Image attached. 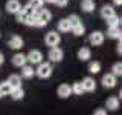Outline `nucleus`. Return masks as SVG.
Masks as SVG:
<instances>
[{
  "mask_svg": "<svg viewBox=\"0 0 122 115\" xmlns=\"http://www.w3.org/2000/svg\"><path fill=\"white\" fill-rule=\"evenodd\" d=\"M52 64L49 63V61H41L40 64H38V68L35 69V74L40 77V78H49V77L52 75Z\"/></svg>",
  "mask_w": 122,
  "mask_h": 115,
  "instance_id": "obj_1",
  "label": "nucleus"
},
{
  "mask_svg": "<svg viewBox=\"0 0 122 115\" xmlns=\"http://www.w3.org/2000/svg\"><path fill=\"white\" fill-rule=\"evenodd\" d=\"M44 41H46V45H47V46H51V48H55V46H58V45H60L61 37H60V34H58V32H55V31H51V32L46 34Z\"/></svg>",
  "mask_w": 122,
  "mask_h": 115,
  "instance_id": "obj_2",
  "label": "nucleus"
},
{
  "mask_svg": "<svg viewBox=\"0 0 122 115\" xmlns=\"http://www.w3.org/2000/svg\"><path fill=\"white\" fill-rule=\"evenodd\" d=\"M26 60L32 64H40L41 61H43V54H41V51H38V49H32V51H29V54L26 55Z\"/></svg>",
  "mask_w": 122,
  "mask_h": 115,
  "instance_id": "obj_3",
  "label": "nucleus"
},
{
  "mask_svg": "<svg viewBox=\"0 0 122 115\" xmlns=\"http://www.w3.org/2000/svg\"><path fill=\"white\" fill-rule=\"evenodd\" d=\"M47 57H49V60H51V61H53V63H60V61L63 60V57H64V52L61 51L58 46H55V48H51Z\"/></svg>",
  "mask_w": 122,
  "mask_h": 115,
  "instance_id": "obj_4",
  "label": "nucleus"
},
{
  "mask_svg": "<svg viewBox=\"0 0 122 115\" xmlns=\"http://www.w3.org/2000/svg\"><path fill=\"white\" fill-rule=\"evenodd\" d=\"M89 41L92 43V46H101L104 43V34H102L101 31H95V32L90 34Z\"/></svg>",
  "mask_w": 122,
  "mask_h": 115,
  "instance_id": "obj_5",
  "label": "nucleus"
},
{
  "mask_svg": "<svg viewBox=\"0 0 122 115\" xmlns=\"http://www.w3.org/2000/svg\"><path fill=\"white\" fill-rule=\"evenodd\" d=\"M56 95H58L60 98H69V97L72 95V87H70V84H67V83L60 84L58 89H56Z\"/></svg>",
  "mask_w": 122,
  "mask_h": 115,
  "instance_id": "obj_6",
  "label": "nucleus"
},
{
  "mask_svg": "<svg viewBox=\"0 0 122 115\" xmlns=\"http://www.w3.org/2000/svg\"><path fill=\"white\" fill-rule=\"evenodd\" d=\"M81 86H82L84 92H93V91H96V81H95L92 77H86V78L81 81Z\"/></svg>",
  "mask_w": 122,
  "mask_h": 115,
  "instance_id": "obj_7",
  "label": "nucleus"
},
{
  "mask_svg": "<svg viewBox=\"0 0 122 115\" xmlns=\"http://www.w3.org/2000/svg\"><path fill=\"white\" fill-rule=\"evenodd\" d=\"M35 17H37V18H38V20H40L41 23L47 25V23L51 22V18H52V14L49 12L47 9H43V8H41V9H38L37 12H35Z\"/></svg>",
  "mask_w": 122,
  "mask_h": 115,
  "instance_id": "obj_8",
  "label": "nucleus"
},
{
  "mask_svg": "<svg viewBox=\"0 0 122 115\" xmlns=\"http://www.w3.org/2000/svg\"><path fill=\"white\" fill-rule=\"evenodd\" d=\"M21 9V5L18 0H8L6 2V12L8 14H17Z\"/></svg>",
  "mask_w": 122,
  "mask_h": 115,
  "instance_id": "obj_9",
  "label": "nucleus"
},
{
  "mask_svg": "<svg viewBox=\"0 0 122 115\" xmlns=\"http://www.w3.org/2000/svg\"><path fill=\"white\" fill-rule=\"evenodd\" d=\"M101 83H102L104 87H107V89H112V87L116 86V77H114L113 74H105L104 77H102Z\"/></svg>",
  "mask_w": 122,
  "mask_h": 115,
  "instance_id": "obj_10",
  "label": "nucleus"
},
{
  "mask_svg": "<svg viewBox=\"0 0 122 115\" xmlns=\"http://www.w3.org/2000/svg\"><path fill=\"white\" fill-rule=\"evenodd\" d=\"M8 46L11 49H21L23 48V38L18 37V35H12L8 40Z\"/></svg>",
  "mask_w": 122,
  "mask_h": 115,
  "instance_id": "obj_11",
  "label": "nucleus"
},
{
  "mask_svg": "<svg viewBox=\"0 0 122 115\" xmlns=\"http://www.w3.org/2000/svg\"><path fill=\"white\" fill-rule=\"evenodd\" d=\"M8 83H9L11 89H17V87H21V77L18 74H12L9 75V78L6 80Z\"/></svg>",
  "mask_w": 122,
  "mask_h": 115,
  "instance_id": "obj_12",
  "label": "nucleus"
},
{
  "mask_svg": "<svg viewBox=\"0 0 122 115\" xmlns=\"http://www.w3.org/2000/svg\"><path fill=\"white\" fill-rule=\"evenodd\" d=\"M26 61H28V60H26V55H25V54H21V52H17L12 57V64H14V66H17V68L25 66Z\"/></svg>",
  "mask_w": 122,
  "mask_h": 115,
  "instance_id": "obj_13",
  "label": "nucleus"
},
{
  "mask_svg": "<svg viewBox=\"0 0 122 115\" xmlns=\"http://www.w3.org/2000/svg\"><path fill=\"white\" fill-rule=\"evenodd\" d=\"M113 15H116V12H114V8L113 6H110V5H104L101 8V17L102 18H110V17H113Z\"/></svg>",
  "mask_w": 122,
  "mask_h": 115,
  "instance_id": "obj_14",
  "label": "nucleus"
},
{
  "mask_svg": "<svg viewBox=\"0 0 122 115\" xmlns=\"http://www.w3.org/2000/svg\"><path fill=\"white\" fill-rule=\"evenodd\" d=\"M105 107L108 110H116L117 107H119V98L117 97H110V98H107V101H105Z\"/></svg>",
  "mask_w": 122,
  "mask_h": 115,
  "instance_id": "obj_15",
  "label": "nucleus"
},
{
  "mask_svg": "<svg viewBox=\"0 0 122 115\" xmlns=\"http://www.w3.org/2000/svg\"><path fill=\"white\" fill-rule=\"evenodd\" d=\"M78 58L81 60V61H87V60H90L92 58V51L89 48H86V46H84V48H81L78 51Z\"/></svg>",
  "mask_w": 122,
  "mask_h": 115,
  "instance_id": "obj_16",
  "label": "nucleus"
},
{
  "mask_svg": "<svg viewBox=\"0 0 122 115\" xmlns=\"http://www.w3.org/2000/svg\"><path fill=\"white\" fill-rule=\"evenodd\" d=\"M34 74H35V71H34L32 66H29V64L21 66V77H23V78H32Z\"/></svg>",
  "mask_w": 122,
  "mask_h": 115,
  "instance_id": "obj_17",
  "label": "nucleus"
},
{
  "mask_svg": "<svg viewBox=\"0 0 122 115\" xmlns=\"http://www.w3.org/2000/svg\"><path fill=\"white\" fill-rule=\"evenodd\" d=\"M81 9L84 12H92V11H95V2L93 0H82L81 2Z\"/></svg>",
  "mask_w": 122,
  "mask_h": 115,
  "instance_id": "obj_18",
  "label": "nucleus"
},
{
  "mask_svg": "<svg viewBox=\"0 0 122 115\" xmlns=\"http://www.w3.org/2000/svg\"><path fill=\"white\" fill-rule=\"evenodd\" d=\"M107 25H108V28H119L121 26V18L117 17V15H113V17L107 18Z\"/></svg>",
  "mask_w": 122,
  "mask_h": 115,
  "instance_id": "obj_19",
  "label": "nucleus"
},
{
  "mask_svg": "<svg viewBox=\"0 0 122 115\" xmlns=\"http://www.w3.org/2000/svg\"><path fill=\"white\" fill-rule=\"evenodd\" d=\"M67 22H69V25H70V29L75 28V26H78V25H81V20H79V17L76 14H70L67 17Z\"/></svg>",
  "mask_w": 122,
  "mask_h": 115,
  "instance_id": "obj_20",
  "label": "nucleus"
},
{
  "mask_svg": "<svg viewBox=\"0 0 122 115\" xmlns=\"http://www.w3.org/2000/svg\"><path fill=\"white\" fill-rule=\"evenodd\" d=\"M9 95L12 97V100H23V97H25V91H23L21 87H17V89L11 91Z\"/></svg>",
  "mask_w": 122,
  "mask_h": 115,
  "instance_id": "obj_21",
  "label": "nucleus"
},
{
  "mask_svg": "<svg viewBox=\"0 0 122 115\" xmlns=\"http://www.w3.org/2000/svg\"><path fill=\"white\" fill-rule=\"evenodd\" d=\"M58 31H61V32H69L70 31V25H69L67 18H61L58 22Z\"/></svg>",
  "mask_w": 122,
  "mask_h": 115,
  "instance_id": "obj_22",
  "label": "nucleus"
},
{
  "mask_svg": "<svg viewBox=\"0 0 122 115\" xmlns=\"http://www.w3.org/2000/svg\"><path fill=\"white\" fill-rule=\"evenodd\" d=\"M107 35H108L110 38H117V40H121V29L119 28H108V31H107Z\"/></svg>",
  "mask_w": 122,
  "mask_h": 115,
  "instance_id": "obj_23",
  "label": "nucleus"
},
{
  "mask_svg": "<svg viewBox=\"0 0 122 115\" xmlns=\"http://www.w3.org/2000/svg\"><path fill=\"white\" fill-rule=\"evenodd\" d=\"M72 94H75V95H82L84 94V89H82V86H81V81H76L72 84Z\"/></svg>",
  "mask_w": 122,
  "mask_h": 115,
  "instance_id": "obj_24",
  "label": "nucleus"
},
{
  "mask_svg": "<svg viewBox=\"0 0 122 115\" xmlns=\"http://www.w3.org/2000/svg\"><path fill=\"white\" fill-rule=\"evenodd\" d=\"M112 74H113L114 77H121V75H122V63H121V61H116V63L113 64Z\"/></svg>",
  "mask_w": 122,
  "mask_h": 115,
  "instance_id": "obj_25",
  "label": "nucleus"
},
{
  "mask_svg": "<svg viewBox=\"0 0 122 115\" xmlns=\"http://www.w3.org/2000/svg\"><path fill=\"white\" fill-rule=\"evenodd\" d=\"M99 71H101V63H99V61H92L89 64V72L90 74H98Z\"/></svg>",
  "mask_w": 122,
  "mask_h": 115,
  "instance_id": "obj_26",
  "label": "nucleus"
},
{
  "mask_svg": "<svg viewBox=\"0 0 122 115\" xmlns=\"http://www.w3.org/2000/svg\"><path fill=\"white\" fill-rule=\"evenodd\" d=\"M11 86H9V83L8 81H3V83H0V92H2V95L5 97V95H9L11 94Z\"/></svg>",
  "mask_w": 122,
  "mask_h": 115,
  "instance_id": "obj_27",
  "label": "nucleus"
},
{
  "mask_svg": "<svg viewBox=\"0 0 122 115\" xmlns=\"http://www.w3.org/2000/svg\"><path fill=\"white\" fill-rule=\"evenodd\" d=\"M43 3H44L43 0H30L28 5H30L35 11H38V9H41V8H43Z\"/></svg>",
  "mask_w": 122,
  "mask_h": 115,
  "instance_id": "obj_28",
  "label": "nucleus"
},
{
  "mask_svg": "<svg viewBox=\"0 0 122 115\" xmlns=\"http://www.w3.org/2000/svg\"><path fill=\"white\" fill-rule=\"evenodd\" d=\"M72 32L75 34V35H82L84 32H86V28H84V25L81 23V25L75 26V28H72Z\"/></svg>",
  "mask_w": 122,
  "mask_h": 115,
  "instance_id": "obj_29",
  "label": "nucleus"
},
{
  "mask_svg": "<svg viewBox=\"0 0 122 115\" xmlns=\"http://www.w3.org/2000/svg\"><path fill=\"white\" fill-rule=\"evenodd\" d=\"M21 11H23V12H25L26 15H28V17H30V15H35V12H37V11L34 9V8L30 6V5H26V6H23V8H21Z\"/></svg>",
  "mask_w": 122,
  "mask_h": 115,
  "instance_id": "obj_30",
  "label": "nucleus"
},
{
  "mask_svg": "<svg viewBox=\"0 0 122 115\" xmlns=\"http://www.w3.org/2000/svg\"><path fill=\"white\" fill-rule=\"evenodd\" d=\"M15 18H17V22H20V23H25V22H26V18H28V15H26V14H25V12H23V11L20 9L17 14H15Z\"/></svg>",
  "mask_w": 122,
  "mask_h": 115,
  "instance_id": "obj_31",
  "label": "nucleus"
},
{
  "mask_svg": "<svg viewBox=\"0 0 122 115\" xmlns=\"http://www.w3.org/2000/svg\"><path fill=\"white\" fill-rule=\"evenodd\" d=\"M67 3H69V0H55V5H58V6H61V8L67 6Z\"/></svg>",
  "mask_w": 122,
  "mask_h": 115,
  "instance_id": "obj_32",
  "label": "nucleus"
},
{
  "mask_svg": "<svg viewBox=\"0 0 122 115\" xmlns=\"http://www.w3.org/2000/svg\"><path fill=\"white\" fill-rule=\"evenodd\" d=\"M93 115H107V110L105 109H96L93 112Z\"/></svg>",
  "mask_w": 122,
  "mask_h": 115,
  "instance_id": "obj_33",
  "label": "nucleus"
},
{
  "mask_svg": "<svg viewBox=\"0 0 122 115\" xmlns=\"http://www.w3.org/2000/svg\"><path fill=\"white\" fill-rule=\"evenodd\" d=\"M121 46H122V45H121V40H119V43L116 45V52L119 54V55H121V52H122V48H121Z\"/></svg>",
  "mask_w": 122,
  "mask_h": 115,
  "instance_id": "obj_34",
  "label": "nucleus"
},
{
  "mask_svg": "<svg viewBox=\"0 0 122 115\" xmlns=\"http://www.w3.org/2000/svg\"><path fill=\"white\" fill-rule=\"evenodd\" d=\"M113 3H114L116 6H121V5H122V0H113Z\"/></svg>",
  "mask_w": 122,
  "mask_h": 115,
  "instance_id": "obj_35",
  "label": "nucleus"
},
{
  "mask_svg": "<svg viewBox=\"0 0 122 115\" xmlns=\"http://www.w3.org/2000/svg\"><path fill=\"white\" fill-rule=\"evenodd\" d=\"M3 61H5V55L0 52V64H3Z\"/></svg>",
  "mask_w": 122,
  "mask_h": 115,
  "instance_id": "obj_36",
  "label": "nucleus"
},
{
  "mask_svg": "<svg viewBox=\"0 0 122 115\" xmlns=\"http://www.w3.org/2000/svg\"><path fill=\"white\" fill-rule=\"evenodd\" d=\"M44 3H55V0H43Z\"/></svg>",
  "mask_w": 122,
  "mask_h": 115,
  "instance_id": "obj_37",
  "label": "nucleus"
},
{
  "mask_svg": "<svg viewBox=\"0 0 122 115\" xmlns=\"http://www.w3.org/2000/svg\"><path fill=\"white\" fill-rule=\"evenodd\" d=\"M0 98H3V95H2V92H0Z\"/></svg>",
  "mask_w": 122,
  "mask_h": 115,
  "instance_id": "obj_38",
  "label": "nucleus"
}]
</instances>
